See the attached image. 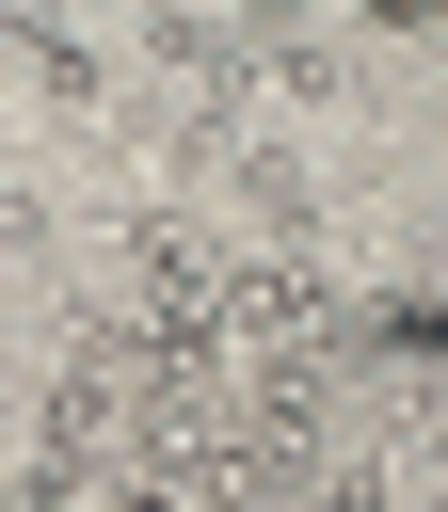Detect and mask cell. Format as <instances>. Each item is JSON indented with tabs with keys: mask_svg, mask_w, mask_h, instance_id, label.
Returning a JSON list of instances; mask_svg holds the SVG:
<instances>
[{
	"mask_svg": "<svg viewBox=\"0 0 448 512\" xmlns=\"http://www.w3.org/2000/svg\"><path fill=\"white\" fill-rule=\"evenodd\" d=\"M0 192H16V160H0Z\"/></svg>",
	"mask_w": 448,
	"mask_h": 512,
	"instance_id": "cell-2",
	"label": "cell"
},
{
	"mask_svg": "<svg viewBox=\"0 0 448 512\" xmlns=\"http://www.w3.org/2000/svg\"><path fill=\"white\" fill-rule=\"evenodd\" d=\"M0 64H16L64 128H112V96H128V64H112L96 32H64V16H0Z\"/></svg>",
	"mask_w": 448,
	"mask_h": 512,
	"instance_id": "cell-1",
	"label": "cell"
}]
</instances>
